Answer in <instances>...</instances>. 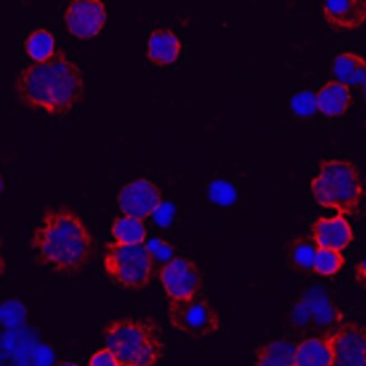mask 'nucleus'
Here are the masks:
<instances>
[{
    "instance_id": "obj_1",
    "label": "nucleus",
    "mask_w": 366,
    "mask_h": 366,
    "mask_svg": "<svg viewBox=\"0 0 366 366\" xmlns=\"http://www.w3.org/2000/svg\"><path fill=\"white\" fill-rule=\"evenodd\" d=\"M35 260L62 275H77L93 257L94 240L83 219L68 207H49L31 240Z\"/></svg>"
},
{
    "instance_id": "obj_2",
    "label": "nucleus",
    "mask_w": 366,
    "mask_h": 366,
    "mask_svg": "<svg viewBox=\"0 0 366 366\" xmlns=\"http://www.w3.org/2000/svg\"><path fill=\"white\" fill-rule=\"evenodd\" d=\"M17 99L24 107L66 117L85 94L83 74L64 50L46 61L26 66L15 81Z\"/></svg>"
},
{
    "instance_id": "obj_3",
    "label": "nucleus",
    "mask_w": 366,
    "mask_h": 366,
    "mask_svg": "<svg viewBox=\"0 0 366 366\" xmlns=\"http://www.w3.org/2000/svg\"><path fill=\"white\" fill-rule=\"evenodd\" d=\"M103 336L119 366H154L165 352L159 327L152 319H117L104 328Z\"/></svg>"
},
{
    "instance_id": "obj_4",
    "label": "nucleus",
    "mask_w": 366,
    "mask_h": 366,
    "mask_svg": "<svg viewBox=\"0 0 366 366\" xmlns=\"http://www.w3.org/2000/svg\"><path fill=\"white\" fill-rule=\"evenodd\" d=\"M311 191L319 205L342 215L355 214L363 197L357 167L342 159L321 162L318 176L311 182Z\"/></svg>"
},
{
    "instance_id": "obj_5",
    "label": "nucleus",
    "mask_w": 366,
    "mask_h": 366,
    "mask_svg": "<svg viewBox=\"0 0 366 366\" xmlns=\"http://www.w3.org/2000/svg\"><path fill=\"white\" fill-rule=\"evenodd\" d=\"M103 264L107 275L124 289H144L154 275V257L144 244L109 242Z\"/></svg>"
},
{
    "instance_id": "obj_6",
    "label": "nucleus",
    "mask_w": 366,
    "mask_h": 366,
    "mask_svg": "<svg viewBox=\"0 0 366 366\" xmlns=\"http://www.w3.org/2000/svg\"><path fill=\"white\" fill-rule=\"evenodd\" d=\"M344 320V315L335 305L326 290L313 287L305 291L291 312V324L305 334H319L326 337Z\"/></svg>"
},
{
    "instance_id": "obj_7",
    "label": "nucleus",
    "mask_w": 366,
    "mask_h": 366,
    "mask_svg": "<svg viewBox=\"0 0 366 366\" xmlns=\"http://www.w3.org/2000/svg\"><path fill=\"white\" fill-rule=\"evenodd\" d=\"M168 317L175 330L194 338L207 337L220 330L218 311L199 295L187 300L169 301Z\"/></svg>"
},
{
    "instance_id": "obj_8",
    "label": "nucleus",
    "mask_w": 366,
    "mask_h": 366,
    "mask_svg": "<svg viewBox=\"0 0 366 366\" xmlns=\"http://www.w3.org/2000/svg\"><path fill=\"white\" fill-rule=\"evenodd\" d=\"M160 282L170 301L187 300L199 295L203 285L201 272L193 260L174 257L162 266Z\"/></svg>"
},
{
    "instance_id": "obj_9",
    "label": "nucleus",
    "mask_w": 366,
    "mask_h": 366,
    "mask_svg": "<svg viewBox=\"0 0 366 366\" xmlns=\"http://www.w3.org/2000/svg\"><path fill=\"white\" fill-rule=\"evenodd\" d=\"M332 350V366H366V327L342 322L326 336Z\"/></svg>"
},
{
    "instance_id": "obj_10",
    "label": "nucleus",
    "mask_w": 366,
    "mask_h": 366,
    "mask_svg": "<svg viewBox=\"0 0 366 366\" xmlns=\"http://www.w3.org/2000/svg\"><path fill=\"white\" fill-rule=\"evenodd\" d=\"M117 204L125 217L144 220L162 207V192L152 181L140 178L123 186Z\"/></svg>"
},
{
    "instance_id": "obj_11",
    "label": "nucleus",
    "mask_w": 366,
    "mask_h": 366,
    "mask_svg": "<svg viewBox=\"0 0 366 366\" xmlns=\"http://www.w3.org/2000/svg\"><path fill=\"white\" fill-rule=\"evenodd\" d=\"M107 19V9L101 0H74L64 13L66 29L81 40L99 35Z\"/></svg>"
},
{
    "instance_id": "obj_12",
    "label": "nucleus",
    "mask_w": 366,
    "mask_h": 366,
    "mask_svg": "<svg viewBox=\"0 0 366 366\" xmlns=\"http://www.w3.org/2000/svg\"><path fill=\"white\" fill-rule=\"evenodd\" d=\"M311 231L318 248L342 252L354 240L352 227L342 214L335 218H319L313 223Z\"/></svg>"
},
{
    "instance_id": "obj_13",
    "label": "nucleus",
    "mask_w": 366,
    "mask_h": 366,
    "mask_svg": "<svg viewBox=\"0 0 366 366\" xmlns=\"http://www.w3.org/2000/svg\"><path fill=\"white\" fill-rule=\"evenodd\" d=\"M322 11L335 29H356L366 21V0H327Z\"/></svg>"
},
{
    "instance_id": "obj_14",
    "label": "nucleus",
    "mask_w": 366,
    "mask_h": 366,
    "mask_svg": "<svg viewBox=\"0 0 366 366\" xmlns=\"http://www.w3.org/2000/svg\"><path fill=\"white\" fill-rule=\"evenodd\" d=\"M353 102L350 87L338 80L328 81L317 94L318 109L330 117L345 114Z\"/></svg>"
},
{
    "instance_id": "obj_15",
    "label": "nucleus",
    "mask_w": 366,
    "mask_h": 366,
    "mask_svg": "<svg viewBox=\"0 0 366 366\" xmlns=\"http://www.w3.org/2000/svg\"><path fill=\"white\" fill-rule=\"evenodd\" d=\"M181 41L167 29H157L148 41V58L157 66H169L181 54Z\"/></svg>"
},
{
    "instance_id": "obj_16",
    "label": "nucleus",
    "mask_w": 366,
    "mask_h": 366,
    "mask_svg": "<svg viewBox=\"0 0 366 366\" xmlns=\"http://www.w3.org/2000/svg\"><path fill=\"white\" fill-rule=\"evenodd\" d=\"M297 366H332V350L327 337H310L295 350Z\"/></svg>"
},
{
    "instance_id": "obj_17",
    "label": "nucleus",
    "mask_w": 366,
    "mask_h": 366,
    "mask_svg": "<svg viewBox=\"0 0 366 366\" xmlns=\"http://www.w3.org/2000/svg\"><path fill=\"white\" fill-rule=\"evenodd\" d=\"M332 74L338 81L350 86L361 85L366 81V60L353 52H342L334 59Z\"/></svg>"
},
{
    "instance_id": "obj_18",
    "label": "nucleus",
    "mask_w": 366,
    "mask_h": 366,
    "mask_svg": "<svg viewBox=\"0 0 366 366\" xmlns=\"http://www.w3.org/2000/svg\"><path fill=\"white\" fill-rule=\"evenodd\" d=\"M295 350V342L287 340L268 342L256 350L255 366H297Z\"/></svg>"
},
{
    "instance_id": "obj_19",
    "label": "nucleus",
    "mask_w": 366,
    "mask_h": 366,
    "mask_svg": "<svg viewBox=\"0 0 366 366\" xmlns=\"http://www.w3.org/2000/svg\"><path fill=\"white\" fill-rule=\"evenodd\" d=\"M318 246L310 237L295 239L287 249V260L295 269L301 272L313 271Z\"/></svg>"
},
{
    "instance_id": "obj_20",
    "label": "nucleus",
    "mask_w": 366,
    "mask_h": 366,
    "mask_svg": "<svg viewBox=\"0 0 366 366\" xmlns=\"http://www.w3.org/2000/svg\"><path fill=\"white\" fill-rule=\"evenodd\" d=\"M115 242L122 244H144L147 237V229L142 220L123 217L113 221L111 229Z\"/></svg>"
},
{
    "instance_id": "obj_21",
    "label": "nucleus",
    "mask_w": 366,
    "mask_h": 366,
    "mask_svg": "<svg viewBox=\"0 0 366 366\" xmlns=\"http://www.w3.org/2000/svg\"><path fill=\"white\" fill-rule=\"evenodd\" d=\"M25 50L35 61H46L56 54L54 35L46 29H36L25 41Z\"/></svg>"
},
{
    "instance_id": "obj_22",
    "label": "nucleus",
    "mask_w": 366,
    "mask_h": 366,
    "mask_svg": "<svg viewBox=\"0 0 366 366\" xmlns=\"http://www.w3.org/2000/svg\"><path fill=\"white\" fill-rule=\"evenodd\" d=\"M345 265V257L338 250L318 248L313 271L321 276H332L337 274Z\"/></svg>"
},
{
    "instance_id": "obj_23",
    "label": "nucleus",
    "mask_w": 366,
    "mask_h": 366,
    "mask_svg": "<svg viewBox=\"0 0 366 366\" xmlns=\"http://www.w3.org/2000/svg\"><path fill=\"white\" fill-rule=\"evenodd\" d=\"M291 107L295 114L302 119H311L316 117L318 111L317 104V95L311 91H303L301 93L295 94L291 99Z\"/></svg>"
},
{
    "instance_id": "obj_24",
    "label": "nucleus",
    "mask_w": 366,
    "mask_h": 366,
    "mask_svg": "<svg viewBox=\"0 0 366 366\" xmlns=\"http://www.w3.org/2000/svg\"><path fill=\"white\" fill-rule=\"evenodd\" d=\"M209 197L215 204L229 207L234 204L237 199V192L234 186L224 181H214L209 187Z\"/></svg>"
},
{
    "instance_id": "obj_25",
    "label": "nucleus",
    "mask_w": 366,
    "mask_h": 366,
    "mask_svg": "<svg viewBox=\"0 0 366 366\" xmlns=\"http://www.w3.org/2000/svg\"><path fill=\"white\" fill-rule=\"evenodd\" d=\"M89 366H119V364L114 354L107 347L96 352L92 356L89 360Z\"/></svg>"
},
{
    "instance_id": "obj_26",
    "label": "nucleus",
    "mask_w": 366,
    "mask_h": 366,
    "mask_svg": "<svg viewBox=\"0 0 366 366\" xmlns=\"http://www.w3.org/2000/svg\"><path fill=\"white\" fill-rule=\"evenodd\" d=\"M152 250V255H158L162 259H173L172 255H173V248L167 242H162V240H156L154 242V249Z\"/></svg>"
},
{
    "instance_id": "obj_27",
    "label": "nucleus",
    "mask_w": 366,
    "mask_h": 366,
    "mask_svg": "<svg viewBox=\"0 0 366 366\" xmlns=\"http://www.w3.org/2000/svg\"><path fill=\"white\" fill-rule=\"evenodd\" d=\"M354 272H355L356 282L366 291V258L356 264Z\"/></svg>"
},
{
    "instance_id": "obj_28",
    "label": "nucleus",
    "mask_w": 366,
    "mask_h": 366,
    "mask_svg": "<svg viewBox=\"0 0 366 366\" xmlns=\"http://www.w3.org/2000/svg\"><path fill=\"white\" fill-rule=\"evenodd\" d=\"M56 366H78L74 363H71V362H61V363L56 364Z\"/></svg>"
},
{
    "instance_id": "obj_29",
    "label": "nucleus",
    "mask_w": 366,
    "mask_h": 366,
    "mask_svg": "<svg viewBox=\"0 0 366 366\" xmlns=\"http://www.w3.org/2000/svg\"><path fill=\"white\" fill-rule=\"evenodd\" d=\"M363 95H364V99H365V102H366V81H365V83H364Z\"/></svg>"
}]
</instances>
